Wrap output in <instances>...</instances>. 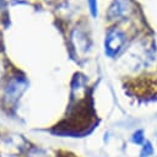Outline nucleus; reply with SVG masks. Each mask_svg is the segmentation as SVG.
<instances>
[{"mask_svg":"<svg viewBox=\"0 0 157 157\" xmlns=\"http://www.w3.org/2000/svg\"><path fill=\"white\" fill-rule=\"evenodd\" d=\"M26 87H27V81L25 78L15 77L9 82L5 91V96L10 101H16L17 98H20V96L26 90Z\"/></svg>","mask_w":157,"mask_h":157,"instance_id":"f257e3e1","label":"nucleus"},{"mask_svg":"<svg viewBox=\"0 0 157 157\" xmlns=\"http://www.w3.org/2000/svg\"><path fill=\"white\" fill-rule=\"evenodd\" d=\"M90 1V7H91V12L93 16L97 15V6H96V0H88Z\"/></svg>","mask_w":157,"mask_h":157,"instance_id":"f03ea898","label":"nucleus"}]
</instances>
